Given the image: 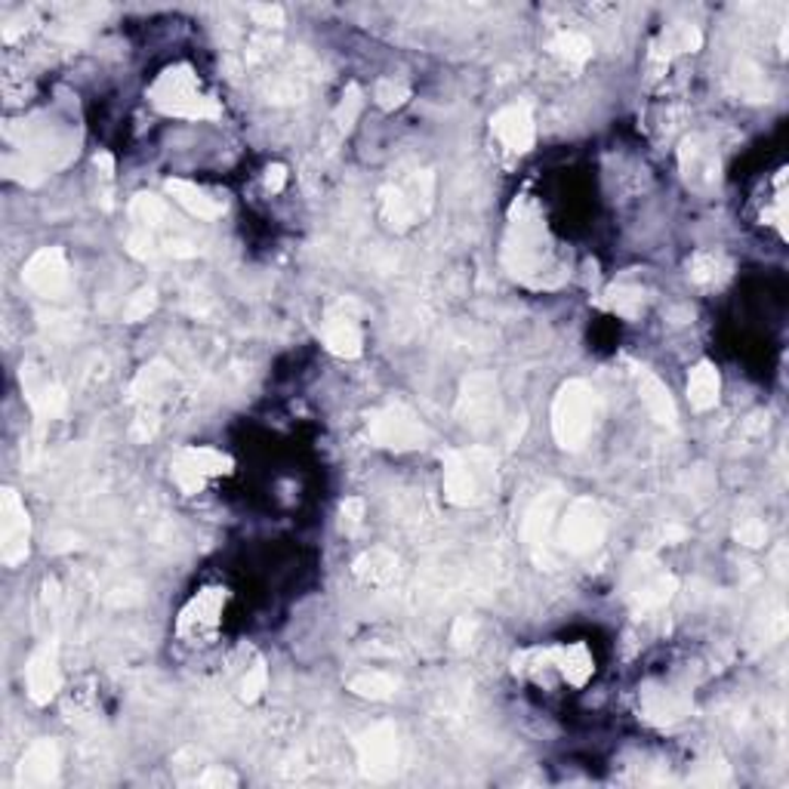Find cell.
Segmentation results:
<instances>
[{
  "label": "cell",
  "instance_id": "15",
  "mask_svg": "<svg viewBox=\"0 0 789 789\" xmlns=\"http://www.w3.org/2000/svg\"><path fill=\"white\" fill-rule=\"evenodd\" d=\"M62 687V672H59V645L56 638H47L28 660L25 667V691L37 706L50 704Z\"/></svg>",
  "mask_w": 789,
  "mask_h": 789
},
{
  "label": "cell",
  "instance_id": "26",
  "mask_svg": "<svg viewBox=\"0 0 789 789\" xmlns=\"http://www.w3.org/2000/svg\"><path fill=\"white\" fill-rule=\"evenodd\" d=\"M721 394V377L719 370L709 364V361H700L691 377H687V401L694 411H713L719 404Z\"/></svg>",
  "mask_w": 789,
  "mask_h": 789
},
{
  "label": "cell",
  "instance_id": "23",
  "mask_svg": "<svg viewBox=\"0 0 789 789\" xmlns=\"http://www.w3.org/2000/svg\"><path fill=\"white\" fill-rule=\"evenodd\" d=\"M167 195H170L173 201L182 207V210H189L191 216L207 220V223H210V220H220L225 213V201L213 198L210 191L195 186L189 179H167Z\"/></svg>",
  "mask_w": 789,
  "mask_h": 789
},
{
  "label": "cell",
  "instance_id": "24",
  "mask_svg": "<svg viewBox=\"0 0 789 789\" xmlns=\"http://www.w3.org/2000/svg\"><path fill=\"white\" fill-rule=\"evenodd\" d=\"M170 382H173L170 364H167V361H152V364H145V367L137 374L133 386H130V394H133L137 401H142L145 408H155L157 401L170 392Z\"/></svg>",
  "mask_w": 789,
  "mask_h": 789
},
{
  "label": "cell",
  "instance_id": "32",
  "mask_svg": "<svg viewBox=\"0 0 789 789\" xmlns=\"http://www.w3.org/2000/svg\"><path fill=\"white\" fill-rule=\"evenodd\" d=\"M728 272V259L721 257L719 250H700L687 262V275L694 284H716L721 275Z\"/></svg>",
  "mask_w": 789,
  "mask_h": 789
},
{
  "label": "cell",
  "instance_id": "17",
  "mask_svg": "<svg viewBox=\"0 0 789 789\" xmlns=\"http://www.w3.org/2000/svg\"><path fill=\"white\" fill-rule=\"evenodd\" d=\"M638 709H641V719L653 725V728H670V725L685 721L694 704H691V697H687L685 691L648 685L638 694Z\"/></svg>",
  "mask_w": 789,
  "mask_h": 789
},
{
  "label": "cell",
  "instance_id": "36",
  "mask_svg": "<svg viewBox=\"0 0 789 789\" xmlns=\"http://www.w3.org/2000/svg\"><path fill=\"white\" fill-rule=\"evenodd\" d=\"M266 685H269V672H266V663H262V660H254V663L244 670V675H240V685H238L240 700H247V704L259 700V697H262V691H266Z\"/></svg>",
  "mask_w": 789,
  "mask_h": 789
},
{
  "label": "cell",
  "instance_id": "6",
  "mask_svg": "<svg viewBox=\"0 0 789 789\" xmlns=\"http://www.w3.org/2000/svg\"><path fill=\"white\" fill-rule=\"evenodd\" d=\"M358 768L367 780H389L398 772V758H401V740L398 728L392 721H379L374 728H367L358 740Z\"/></svg>",
  "mask_w": 789,
  "mask_h": 789
},
{
  "label": "cell",
  "instance_id": "29",
  "mask_svg": "<svg viewBox=\"0 0 789 789\" xmlns=\"http://www.w3.org/2000/svg\"><path fill=\"white\" fill-rule=\"evenodd\" d=\"M552 52L565 62L567 69H584L592 59V40L580 32H562L552 40Z\"/></svg>",
  "mask_w": 789,
  "mask_h": 789
},
{
  "label": "cell",
  "instance_id": "13",
  "mask_svg": "<svg viewBox=\"0 0 789 789\" xmlns=\"http://www.w3.org/2000/svg\"><path fill=\"white\" fill-rule=\"evenodd\" d=\"M432 173H416L408 186H394L382 191V207H386V220L398 228L413 225L432 204Z\"/></svg>",
  "mask_w": 789,
  "mask_h": 789
},
{
  "label": "cell",
  "instance_id": "28",
  "mask_svg": "<svg viewBox=\"0 0 789 789\" xmlns=\"http://www.w3.org/2000/svg\"><path fill=\"white\" fill-rule=\"evenodd\" d=\"M355 574H358L364 584L370 586L392 584L394 574H398V558H394L389 550L364 552L358 562H355Z\"/></svg>",
  "mask_w": 789,
  "mask_h": 789
},
{
  "label": "cell",
  "instance_id": "16",
  "mask_svg": "<svg viewBox=\"0 0 789 789\" xmlns=\"http://www.w3.org/2000/svg\"><path fill=\"white\" fill-rule=\"evenodd\" d=\"M22 392L28 398V404H32V411L37 416H44V420H56V416H62L66 411V404H69V398H66V389L52 379V374L47 367H37V364H22Z\"/></svg>",
  "mask_w": 789,
  "mask_h": 789
},
{
  "label": "cell",
  "instance_id": "9",
  "mask_svg": "<svg viewBox=\"0 0 789 789\" xmlns=\"http://www.w3.org/2000/svg\"><path fill=\"white\" fill-rule=\"evenodd\" d=\"M225 601H228V592L220 589V586H210V589H201L198 596H191L189 604L179 611L176 635L182 641H191V645L210 641L213 635L220 633Z\"/></svg>",
  "mask_w": 789,
  "mask_h": 789
},
{
  "label": "cell",
  "instance_id": "1",
  "mask_svg": "<svg viewBox=\"0 0 789 789\" xmlns=\"http://www.w3.org/2000/svg\"><path fill=\"white\" fill-rule=\"evenodd\" d=\"M503 259H506V269H509L518 281L533 284V287H552L550 275L555 272L552 240L531 201L515 204Z\"/></svg>",
  "mask_w": 789,
  "mask_h": 789
},
{
  "label": "cell",
  "instance_id": "25",
  "mask_svg": "<svg viewBox=\"0 0 789 789\" xmlns=\"http://www.w3.org/2000/svg\"><path fill=\"white\" fill-rule=\"evenodd\" d=\"M638 394H641L645 408H648V413H651L660 426L675 429V423H679V411H675V401H672L667 382H660V379L653 377V374H641V377H638Z\"/></svg>",
  "mask_w": 789,
  "mask_h": 789
},
{
  "label": "cell",
  "instance_id": "45",
  "mask_svg": "<svg viewBox=\"0 0 789 789\" xmlns=\"http://www.w3.org/2000/svg\"><path fill=\"white\" fill-rule=\"evenodd\" d=\"M687 537L685 528H679V525H670V528H663V543H682Z\"/></svg>",
  "mask_w": 789,
  "mask_h": 789
},
{
  "label": "cell",
  "instance_id": "31",
  "mask_svg": "<svg viewBox=\"0 0 789 789\" xmlns=\"http://www.w3.org/2000/svg\"><path fill=\"white\" fill-rule=\"evenodd\" d=\"M604 306L626 318V321H635L641 311H645V291L635 287V284H614L611 291L604 293Z\"/></svg>",
  "mask_w": 789,
  "mask_h": 789
},
{
  "label": "cell",
  "instance_id": "20",
  "mask_svg": "<svg viewBox=\"0 0 789 789\" xmlns=\"http://www.w3.org/2000/svg\"><path fill=\"white\" fill-rule=\"evenodd\" d=\"M325 345L330 355L337 358H358L364 352V337H361V325L355 315L345 309H333L325 321Z\"/></svg>",
  "mask_w": 789,
  "mask_h": 789
},
{
  "label": "cell",
  "instance_id": "33",
  "mask_svg": "<svg viewBox=\"0 0 789 789\" xmlns=\"http://www.w3.org/2000/svg\"><path fill=\"white\" fill-rule=\"evenodd\" d=\"M130 216L137 220L142 232H155L157 225L167 220V204L155 195H137L130 204Z\"/></svg>",
  "mask_w": 789,
  "mask_h": 789
},
{
  "label": "cell",
  "instance_id": "42",
  "mask_svg": "<svg viewBox=\"0 0 789 789\" xmlns=\"http://www.w3.org/2000/svg\"><path fill=\"white\" fill-rule=\"evenodd\" d=\"M364 518V503L361 499H345L343 503V525L345 528H358Z\"/></svg>",
  "mask_w": 789,
  "mask_h": 789
},
{
  "label": "cell",
  "instance_id": "11",
  "mask_svg": "<svg viewBox=\"0 0 789 789\" xmlns=\"http://www.w3.org/2000/svg\"><path fill=\"white\" fill-rule=\"evenodd\" d=\"M604 531H608V521L599 503L586 497L574 499L562 521V546L574 555H586L604 540Z\"/></svg>",
  "mask_w": 789,
  "mask_h": 789
},
{
  "label": "cell",
  "instance_id": "37",
  "mask_svg": "<svg viewBox=\"0 0 789 789\" xmlns=\"http://www.w3.org/2000/svg\"><path fill=\"white\" fill-rule=\"evenodd\" d=\"M157 306V293L152 287H142L137 291L130 299H127V306H123V321H130V325H137V321H145Z\"/></svg>",
  "mask_w": 789,
  "mask_h": 789
},
{
  "label": "cell",
  "instance_id": "10",
  "mask_svg": "<svg viewBox=\"0 0 789 789\" xmlns=\"http://www.w3.org/2000/svg\"><path fill=\"white\" fill-rule=\"evenodd\" d=\"M28 543H32L28 509L13 487H3V494H0V562L7 567H19L28 558Z\"/></svg>",
  "mask_w": 789,
  "mask_h": 789
},
{
  "label": "cell",
  "instance_id": "4",
  "mask_svg": "<svg viewBox=\"0 0 789 789\" xmlns=\"http://www.w3.org/2000/svg\"><path fill=\"white\" fill-rule=\"evenodd\" d=\"M497 457L484 447L450 450L445 457V497L454 506H475L494 491Z\"/></svg>",
  "mask_w": 789,
  "mask_h": 789
},
{
  "label": "cell",
  "instance_id": "21",
  "mask_svg": "<svg viewBox=\"0 0 789 789\" xmlns=\"http://www.w3.org/2000/svg\"><path fill=\"white\" fill-rule=\"evenodd\" d=\"M555 506H558V491H550V494H540L533 499V506L525 515V543L531 546L537 562H546V543H550Z\"/></svg>",
  "mask_w": 789,
  "mask_h": 789
},
{
  "label": "cell",
  "instance_id": "43",
  "mask_svg": "<svg viewBox=\"0 0 789 789\" xmlns=\"http://www.w3.org/2000/svg\"><path fill=\"white\" fill-rule=\"evenodd\" d=\"M284 182H287V167H284V164H272V167L266 170V189L278 195V191L284 189Z\"/></svg>",
  "mask_w": 789,
  "mask_h": 789
},
{
  "label": "cell",
  "instance_id": "22",
  "mask_svg": "<svg viewBox=\"0 0 789 789\" xmlns=\"http://www.w3.org/2000/svg\"><path fill=\"white\" fill-rule=\"evenodd\" d=\"M550 660L552 670L558 672L570 687H584L596 675V657H592V651L586 648L584 641L550 648Z\"/></svg>",
  "mask_w": 789,
  "mask_h": 789
},
{
  "label": "cell",
  "instance_id": "3",
  "mask_svg": "<svg viewBox=\"0 0 789 789\" xmlns=\"http://www.w3.org/2000/svg\"><path fill=\"white\" fill-rule=\"evenodd\" d=\"M601 401L599 392L584 382V379H570L565 382L555 401H552V435L562 450H580L592 438V432L599 426Z\"/></svg>",
  "mask_w": 789,
  "mask_h": 789
},
{
  "label": "cell",
  "instance_id": "44",
  "mask_svg": "<svg viewBox=\"0 0 789 789\" xmlns=\"http://www.w3.org/2000/svg\"><path fill=\"white\" fill-rule=\"evenodd\" d=\"M96 167H99V173H103L105 179H111V176H115V161H111L108 152H99V155H96Z\"/></svg>",
  "mask_w": 789,
  "mask_h": 789
},
{
  "label": "cell",
  "instance_id": "19",
  "mask_svg": "<svg viewBox=\"0 0 789 789\" xmlns=\"http://www.w3.org/2000/svg\"><path fill=\"white\" fill-rule=\"evenodd\" d=\"M460 420L466 426H481L484 420H491L497 413V382L491 374H472L463 382L460 394Z\"/></svg>",
  "mask_w": 789,
  "mask_h": 789
},
{
  "label": "cell",
  "instance_id": "12",
  "mask_svg": "<svg viewBox=\"0 0 789 789\" xmlns=\"http://www.w3.org/2000/svg\"><path fill=\"white\" fill-rule=\"evenodd\" d=\"M22 281L44 299H59L71 287V269L62 247H40L35 257L25 262Z\"/></svg>",
  "mask_w": 789,
  "mask_h": 789
},
{
  "label": "cell",
  "instance_id": "5",
  "mask_svg": "<svg viewBox=\"0 0 789 789\" xmlns=\"http://www.w3.org/2000/svg\"><path fill=\"white\" fill-rule=\"evenodd\" d=\"M367 435L370 441L377 447H386V450H416V447L426 445L429 432L423 426V420L404 408V404H386L367 416Z\"/></svg>",
  "mask_w": 789,
  "mask_h": 789
},
{
  "label": "cell",
  "instance_id": "38",
  "mask_svg": "<svg viewBox=\"0 0 789 789\" xmlns=\"http://www.w3.org/2000/svg\"><path fill=\"white\" fill-rule=\"evenodd\" d=\"M734 540L743 543V546H750V550H758V546H765V540H768V528H765V521H758V518H743L738 528H734Z\"/></svg>",
  "mask_w": 789,
  "mask_h": 789
},
{
  "label": "cell",
  "instance_id": "40",
  "mask_svg": "<svg viewBox=\"0 0 789 789\" xmlns=\"http://www.w3.org/2000/svg\"><path fill=\"white\" fill-rule=\"evenodd\" d=\"M198 784H201V787H235L238 777L232 772H223V768H207L204 777H201Z\"/></svg>",
  "mask_w": 789,
  "mask_h": 789
},
{
  "label": "cell",
  "instance_id": "14",
  "mask_svg": "<svg viewBox=\"0 0 789 789\" xmlns=\"http://www.w3.org/2000/svg\"><path fill=\"white\" fill-rule=\"evenodd\" d=\"M491 130L499 139V145L513 155H528L537 142V123H533V108L528 103H513L499 108L491 118Z\"/></svg>",
  "mask_w": 789,
  "mask_h": 789
},
{
  "label": "cell",
  "instance_id": "30",
  "mask_svg": "<svg viewBox=\"0 0 789 789\" xmlns=\"http://www.w3.org/2000/svg\"><path fill=\"white\" fill-rule=\"evenodd\" d=\"M349 691L355 694V697H364V700H389L394 697V691H398V679L389 675V672H361L355 675L352 682H349Z\"/></svg>",
  "mask_w": 789,
  "mask_h": 789
},
{
  "label": "cell",
  "instance_id": "35",
  "mask_svg": "<svg viewBox=\"0 0 789 789\" xmlns=\"http://www.w3.org/2000/svg\"><path fill=\"white\" fill-rule=\"evenodd\" d=\"M374 99H377L379 108L392 111V108L411 99V86L404 84L401 78H379L377 86H374Z\"/></svg>",
  "mask_w": 789,
  "mask_h": 789
},
{
  "label": "cell",
  "instance_id": "34",
  "mask_svg": "<svg viewBox=\"0 0 789 789\" xmlns=\"http://www.w3.org/2000/svg\"><path fill=\"white\" fill-rule=\"evenodd\" d=\"M361 108H364V93H361V86H349L343 93V103L337 105V111H333V127H337V133H349L352 130V123L358 120Z\"/></svg>",
  "mask_w": 789,
  "mask_h": 789
},
{
  "label": "cell",
  "instance_id": "41",
  "mask_svg": "<svg viewBox=\"0 0 789 789\" xmlns=\"http://www.w3.org/2000/svg\"><path fill=\"white\" fill-rule=\"evenodd\" d=\"M472 635H475V623L469 617H460L457 620V626H454V635H450V638H454L457 648H466V645H472Z\"/></svg>",
  "mask_w": 789,
  "mask_h": 789
},
{
  "label": "cell",
  "instance_id": "2",
  "mask_svg": "<svg viewBox=\"0 0 789 789\" xmlns=\"http://www.w3.org/2000/svg\"><path fill=\"white\" fill-rule=\"evenodd\" d=\"M149 103L167 118L216 120L223 115L220 103L207 93L191 66H173L161 71L155 84L149 86Z\"/></svg>",
  "mask_w": 789,
  "mask_h": 789
},
{
  "label": "cell",
  "instance_id": "8",
  "mask_svg": "<svg viewBox=\"0 0 789 789\" xmlns=\"http://www.w3.org/2000/svg\"><path fill=\"white\" fill-rule=\"evenodd\" d=\"M679 589V580L657 565V558L641 555L626 570V596L638 611H660Z\"/></svg>",
  "mask_w": 789,
  "mask_h": 789
},
{
  "label": "cell",
  "instance_id": "7",
  "mask_svg": "<svg viewBox=\"0 0 789 789\" xmlns=\"http://www.w3.org/2000/svg\"><path fill=\"white\" fill-rule=\"evenodd\" d=\"M232 457L216 447H182L173 457V481L182 494H201L210 479H220L232 472Z\"/></svg>",
  "mask_w": 789,
  "mask_h": 789
},
{
  "label": "cell",
  "instance_id": "27",
  "mask_svg": "<svg viewBox=\"0 0 789 789\" xmlns=\"http://www.w3.org/2000/svg\"><path fill=\"white\" fill-rule=\"evenodd\" d=\"M679 161H682V173L687 176V182H694V186L716 182V176H719V161L700 139H685L679 149Z\"/></svg>",
  "mask_w": 789,
  "mask_h": 789
},
{
  "label": "cell",
  "instance_id": "39",
  "mask_svg": "<svg viewBox=\"0 0 789 789\" xmlns=\"http://www.w3.org/2000/svg\"><path fill=\"white\" fill-rule=\"evenodd\" d=\"M738 86H740V93H743L746 99H753V103L765 99V78H762L758 69H753V66H740Z\"/></svg>",
  "mask_w": 789,
  "mask_h": 789
},
{
  "label": "cell",
  "instance_id": "18",
  "mask_svg": "<svg viewBox=\"0 0 789 789\" xmlns=\"http://www.w3.org/2000/svg\"><path fill=\"white\" fill-rule=\"evenodd\" d=\"M59 777V743L56 740H35L16 765V787L44 789Z\"/></svg>",
  "mask_w": 789,
  "mask_h": 789
}]
</instances>
